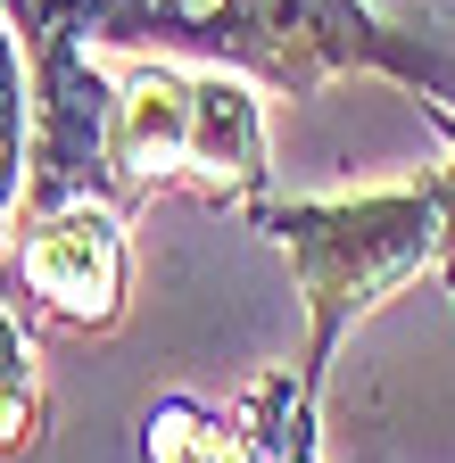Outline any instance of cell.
Returning a JSON list of instances; mask_svg holds the SVG:
<instances>
[{
	"instance_id": "6da1fadb",
	"label": "cell",
	"mask_w": 455,
	"mask_h": 463,
	"mask_svg": "<svg viewBox=\"0 0 455 463\" xmlns=\"http://www.w3.org/2000/svg\"><path fill=\"white\" fill-rule=\"evenodd\" d=\"M100 58H183L315 99L331 75H389L455 133V25L373 17L365 0H25Z\"/></svg>"
},
{
	"instance_id": "7a4b0ae2",
	"label": "cell",
	"mask_w": 455,
	"mask_h": 463,
	"mask_svg": "<svg viewBox=\"0 0 455 463\" xmlns=\"http://www.w3.org/2000/svg\"><path fill=\"white\" fill-rule=\"evenodd\" d=\"M191 191L215 207L265 199V108L257 83L183 58H133L108 99V199L125 215Z\"/></svg>"
},
{
	"instance_id": "3957f363",
	"label": "cell",
	"mask_w": 455,
	"mask_h": 463,
	"mask_svg": "<svg viewBox=\"0 0 455 463\" xmlns=\"http://www.w3.org/2000/svg\"><path fill=\"white\" fill-rule=\"evenodd\" d=\"M249 223L290 257L307 298V364L299 389L323 397V373L381 298H397L422 265H439V199L431 183H389L356 199H257Z\"/></svg>"
},
{
	"instance_id": "277c9868",
	"label": "cell",
	"mask_w": 455,
	"mask_h": 463,
	"mask_svg": "<svg viewBox=\"0 0 455 463\" xmlns=\"http://www.w3.org/2000/svg\"><path fill=\"white\" fill-rule=\"evenodd\" d=\"M0 298L25 323H50V331H117L125 298H133L125 207L75 199V207L25 215L9 257H0Z\"/></svg>"
},
{
	"instance_id": "5b68a950",
	"label": "cell",
	"mask_w": 455,
	"mask_h": 463,
	"mask_svg": "<svg viewBox=\"0 0 455 463\" xmlns=\"http://www.w3.org/2000/svg\"><path fill=\"white\" fill-rule=\"evenodd\" d=\"M25 174H33V58L9 0H0V257H9L25 215Z\"/></svg>"
},
{
	"instance_id": "8992f818",
	"label": "cell",
	"mask_w": 455,
	"mask_h": 463,
	"mask_svg": "<svg viewBox=\"0 0 455 463\" xmlns=\"http://www.w3.org/2000/svg\"><path fill=\"white\" fill-rule=\"evenodd\" d=\"M42 356H33V323L0 298V455H25L42 439Z\"/></svg>"
},
{
	"instance_id": "52a82bcc",
	"label": "cell",
	"mask_w": 455,
	"mask_h": 463,
	"mask_svg": "<svg viewBox=\"0 0 455 463\" xmlns=\"http://www.w3.org/2000/svg\"><path fill=\"white\" fill-rule=\"evenodd\" d=\"M431 199H439V265L455 273V157H447V174H431Z\"/></svg>"
}]
</instances>
